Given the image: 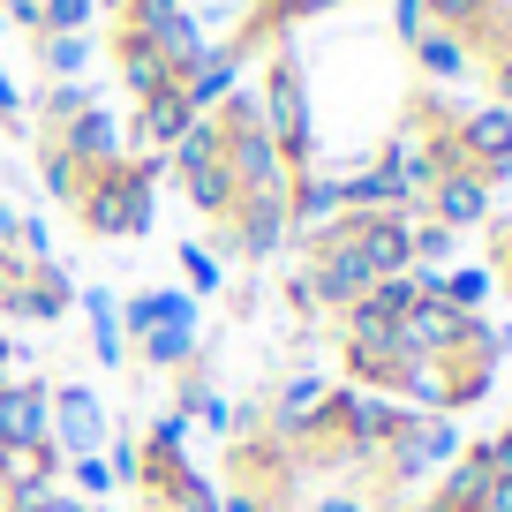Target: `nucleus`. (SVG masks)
<instances>
[{"instance_id": "obj_10", "label": "nucleus", "mask_w": 512, "mask_h": 512, "mask_svg": "<svg viewBox=\"0 0 512 512\" xmlns=\"http://www.w3.org/2000/svg\"><path fill=\"white\" fill-rule=\"evenodd\" d=\"M452 151H460V174L475 181H512V106H467L452 121Z\"/></svg>"}, {"instance_id": "obj_39", "label": "nucleus", "mask_w": 512, "mask_h": 512, "mask_svg": "<svg viewBox=\"0 0 512 512\" xmlns=\"http://www.w3.org/2000/svg\"><path fill=\"white\" fill-rule=\"evenodd\" d=\"M0 8H8V23H16V31L38 38V0H0Z\"/></svg>"}, {"instance_id": "obj_24", "label": "nucleus", "mask_w": 512, "mask_h": 512, "mask_svg": "<svg viewBox=\"0 0 512 512\" xmlns=\"http://www.w3.org/2000/svg\"><path fill=\"white\" fill-rule=\"evenodd\" d=\"M31 53L46 68V83H76L91 68V31H46V38H31Z\"/></svg>"}, {"instance_id": "obj_23", "label": "nucleus", "mask_w": 512, "mask_h": 512, "mask_svg": "<svg viewBox=\"0 0 512 512\" xmlns=\"http://www.w3.org/2000/svg\"><path fill=\"white\" fill-rule=\"evenodd\" d=\"M452 324H460V309H452V302H437V294H422V302H415V309L400 317V339H407V347L422 354V362H430V354H437V347L452 339Z\"/></svg>"}, {"instance_id": "obj_31", "label": "nucleus", "mask_w": 512, "mask_h": 512, "mask_svg": "<svg viewBox=\"0 0 512 512\" xmlns=\"http://www.w3.org/2000/svg\"><path fill=\"white\" fill-rule=\"evenodd\" d=\"M98 0H38V38L46 31H91Z\"/></svg>"}, {"instance_id": "obj_15", "label": "nucleus", "mask_w": 512, "mask_h": 512, "mask_svg": "<svg viewBox=\"0 0 512 512\" xmlns=\"http://www.w3.org/2000/svg\"><path fill=\"white\" fill-rule=\"evenodd\" d=\"M497 460H490V437H475V445H460L445 460V475H437L430 490V512H482V490H490Z\"/></svg>"}, {"instance_id": "obj_1", "label": "nucleus", "mask_w": 512, "mask_h": 512, "mask_svg": "<svg viewBox=\"0 0 512 512\" xmlns=\"http://www.w3.org/2000/svg\"><path fill=\"white\" fill-rule=\"evenodd\" d=\"M159 181H166L159 151H121V159L83 166V189L68 211L91 241H144L151 219H159Z\"/></svg>"}, {"instance_id": "obj_32", "label": "nucleus", "mask_w": 512, "mask_h": 512, "mask_svg": "<svg viewBox=\"0 0 512 512\" xmlns=\"http://www.w3.org/2000/svg\"><path fill=\"white\" fill-rule=\"evenodd\" d=\"M68 482H76V497H106V490H113V460H106V452L68 460Z\"/></svg>"}, {"instance_id": "obj_29", "label": "nucleus", "mask_w": 512, "mask_h": 512, "mask_svg": "<svg viewBox=\"0 0 512 512\" xmlns=\"http://www.w3.org/2000/svg\"><path fill=\"white\" fill-rule=\"evenodd\" d=\"M452 249H460V234L415 211V272H445V264H452Z\"/></svg>"}, {"instance_id": "obj_3", "label": "nucleus", "mask_w": 512, "mask_h": 512, "mask_svg": "<svg viewBox=\"0 0 512 512\" xmlns=\"http://www.w3.org/2000/svg\"><path fill=\"white\" fill-rule=\"evenodd\" d=\"M256 106H264V128H272V144H279V166H287V174H309V166H317V106H309V68H302V53H294L287 38L264 53Z\"/></svg>"}, {"instance_id": "obj_28", "label": "nucleus", "mask_w": 512, "mask_h": 512, "mask_svg": "<svg viewBox=\"0 0 512 512\" xmlns=\"http://www.w3.org/2000/svg\"><path fill=\"white\" fill-rule=\"evenodd\" d=\"M38 189L53 196V204H76V189H83V166L68 159V151H53V144H38Z\"/></svg>"}, {"instance_id": "obj_42", "label": "nucleus", "mask_w": 512, "mask_h": 512, "mask_svg": "<svg viewBox=\"0 0 512 512\" xmlns=\"http://www.w3.org/2000/svg\"><path fill=\"white\" fill-rule=\"evenodd\" d=\"M497 354H512V317H505V324H497Z\"/></svg>"}, {"instance_id": "obj_4", "label": "nucleus", "mask_w": 512, "mask_h": 512, "mask_svg": "<svg viewBox=\"0 0 512 512\" xmlns=\"http://www.w3.org/2000/svg\"><path fill=\"white\" fill-rule=\"evenodd\" d=\"M497 324L482 317V309H460V324H452V339L430 354V407L437 415H467V407L490 400L497 384Z\"/></svg>"}, {"instance_id": "obj_8", "label": "nucleus", "mask_w": 512, "mask_h": 512, "mask_svg": "<svg viewBox=\"0 0 512 512\" xmlns=\"http://www.w3.org/2000/svg\"><path fill=\"white\" fill-rule=\"evenodd\" d=\"M332 234L369 264V279L415 272V211H332Z\"/></svg>"}, {"instance_id": "obj_17", "label": "nucleus", "mask_w": 512, "mask_h": 512, "mask_svg": "<svg viewBox=\"0 0 512 512\" xmlns=\"http://www.w3.org/2000/svg\"><path fill=\"white\" fill-rule=\"evenodd\" d=\"M106 53H113V68H121L128 98H144V91H159V83H174V76H166V61H159V46H151V31H144V23H113Z\"/></svg>"}, {"instance_id": "obj_7", "label": "nucleus", "mask_w": 512, "mask_h": 512, "mask_svg": "<svg viewBox=\"0 0 512 512\" xmlns=\"http://www.w3.org/2000/svg\"><path fill=\"white\" fill-rule=\"evenodd\" d=\"M166 174L181 181V196H189L204 219H226V204H234V166H226L219 151V128H211V113L181 136L174 151H166Z\"/></svg>"}, {"instance_id": "obj_12", "label": "nucleus", "mask_w": 512, "mask_h": 512, "mask_svg": "<svg viewBox=\"0 0 512 512\" xmlns=\"http://www.w3.org/2000/svg\"><path fill=\"white\" fill-rule=\"evenodd\" d=\"M53 437V384L46 377H8L0 384V452H38Z\"/></svg>"}, {"instance_id": "obj_43", "label": "nucleus", "mask_w": 512, "mask_h": 512, "mask_svg": "<svg viewBox=\"0 0 512 512\" xmlns=\"http://www.w3.org/2000/svg\"><path fill=\"white\" fill-rule=\"evenodd\" d=\"M8 264H16V256H8V249H0V287H8Z\"/></svg>"}, {"instance_id": "obj_14", "label": "nucleus", "mask_w": 512, "mask_h": 512, "mask_svg": "<svg viewBox=\"0 0 512 512\" xmlns=\"http://www.w3.org/2000/svg\"><path fill=\"white\" fill-rule=\"evenodd\" d=\"M490 211H497V189H490V181H475V174H437L430 196H422V219L452 226V234H467V226H490Z\"/></svg>"}, {"instance_id": "obj_13", "label": "nucleus", "mask_w": 512, "mask_h": 512, "mask_svg": "<svg viewBox=\"0 0 512 512\" xmlns=\"http://www.w3.org/2000/svg\"><path fill=\"white\" fill-rule=\"evenodd\" d=\"M53 445H61V460L106 452V400L91 384H53Z\"/></svg>"}, {"instance_id": "obj_27", "label": "nucleus", "mask_w": 512, "mask_h": 512, "mask_svg": "<svg viewBox=\"0 0 512 512\" xmlns=\"http://www.w3.org/2000/svg\"><path fill=\"white\" fill-rule=\"evenodd\" d=\"M174 264H181V279H189V294H226V264L211 256V241H181Z\"/></svg>"}, {"instance_id": "obj_9", "label": "nucleus", "mask_w": 512, "mask_h": 512, "mask_svg": "<svg viewBox=\"0 0 512 512\" xmlns=\"http://www.w3.org/2000/svg\"><path fill=\"white\" fill-rule=\"evenodd\" d=\"M68 309H76V279L53 256H16L8 264V287H0V317L8 324H61Z\"/></svg>"}, {"instance_id": "obj_34", "label": "nucleus", "mask_w": 512, "mask_h": 512, "mask_svg": "<svg viewBox=\"0 0 512 512\" xmlns=\"http://www.w3.org/2000/svg\"><path fill=\"white\" fill-rule=\"evenodd\" d=\"M422 31H430V16H422V0H392V38H400V46H415Z\"/></svg>"}, {"instance_id": "obj_41", "label": "nucleus", "mask_w": 512, "mask_h": 512, "mask_svg": "<svg viewBox=\"0 0 512 512\" xmlns=\"http://www.w3.org/2000/svg\"><path fill=\"white\" fill-rule=\"evenodd\" d=\"M490 460H497V475H512V422L490 437Z\"/></svg>"}, {"instance_id": "obj_6", "label": "nucleus", "mask_w": 512, "mask_h": 512, "mask_svg": "<svg viewBox=\"0 0 512 512\" xmlns=\"http://www.w3.org/2000/svg\"><path fill=\"white\" fill-rule=\"evenodd\" d=\"M339 384L377 392V400H430V362L400 332H362L339 339Z\"/></svg>"}, {"instance_id": "obj_37", "label": "nucleus", "mask_w": 512, "mask_h": 512, "mask_svg": "<svg viewBox=\"0 0 512 512\" xmlns=\"http://www.w3.org/2000/svg\"><path fill=\"white\" fill-rule=\"evenodd\" d=\"M309 512H369V505H362V497L347 490V482H339V490H324V497H317V505H309Z\"/></svg>"}, {"instance_id": "obj_19", "label": "nucleus", "mask_w": 512, "mask_h": 512, "mask_svg": "<svg viewBox=\"0 0 512 512\" xmlns=\"http://www.w3.org/2000/svg\"><path fill=\"white\" fill-rule=\"evenodd\" d=\"M234 83H241V53H234V46H211L204 61H196L189 76H181V98H189L196 113H211L226 91H234Z\"/></svg>"}, {"instance_id": "obj_36", "label": "nucleus", "mask_w": 512, "mask_h": 512, "mask_svg": "<svg viewBox=\"0 0 512 512\" xmlns=\"http://www.w3.org/2000/svg\"><path fill=\"white\" fill-rule=\"evenodd\" d=\"M482 83H490V106H512V61H490V68H475Z\"/></svg>"}, {"instance_id": "obj_18", "label": "nucleus", "mask_w": 512, "mask_h": 512, "mask_svg": "<svg viewBox=\"0 0 512 512\" xmlns=\"http://www.w3.org/2000/svg\"><path fill=\"white\" fill-rule=\"evenodd\" d=\"M76 309L91 317V354H98V369H121L128 362V339H121V317H113V287H76Z\"/></svg>"}, {"instance_id": "obj_33", "label": "nucleus", "mask_w": 512, "mask_h": 512, "mask_svg": "<svg viewBox=\"0 0 512 512\" xmlns=\"http://www.w3.org/2000/svg\"><path fill=\"white\" fill-rule=\"evenodd\" d=\"M490 279L512 294V219H490Z\"/></svg>"}, {"instance_id": "obj_35", "label": "nucleus", "mask_w": 512, "mask_h": 512, "mask_svg": "<svg viewBox=\"0 0 512 512\" xmlns=\"http://www.w3.org/2000/svg\"><path fill=\"white\" fill-rule=\"evenodd\" d=\"M0 128H8V136H23V91H16V76H8V68H0Z\"/></svg>"}, {"instance_id": "obj_44", "label": "nucleus", "mask_w": 512, "mask_h": 512, "mask_svg": "<svg viewBox=\"0 0 512 512\" xmlns=\"http://www.w3.org/2000/svg\"><path fill=\"white\" fill-rule=\"evenodd\" d=\"M400 512H430V505H400Z\"/></svg>"}, {"instance_id": "obj_25", "label": "nucleus", "mask_w": 512, "mask_h": 512, "mask_svg": "<svg viewBox=\"0 0 512 512\" xmlns=\"http://www.w3.org/2000/svg\"><path fill=\"white\" fill-rule=\"evenodd\" d=\"M196 347H204V339H196V324H151V332L136 339L128 354H144V362H151V369L166 377V369H181V362H189Z\"/></svg>"}, {"instance_id": "obj_30", "label": "nucleus", "mask_w": 512, "mask_h": 512, "mask_svg": "<svg viewBox=\"0 0 512 512\" xmlns=\"http://www.w3.org/2000/svg\"><path fill=\"white\" fill-rule=\"evenodd\" d=\"M490 8H497V0H422V16H430L437 31H452V38H467Z\"/></svg>"}, {"instance_id": "obj_40", "label": "nucleus", "mask_w": 512, "mask_h": 512, "mask_svg": "<svg viewBox=\"0 0 512 512\" xmlns=\"http://www.w3.org/2000/svg\"><path fill=\"white\" fill-rule=\"evenodd\" d=\"M219 512H294V505H256V497H241V490H219Z\"/></svg>"}, {"instance_id": "obj_5", "label": "nucleus", "mask_w": 512, "mask_h": 512, "mask_svg": "<svg viewBox=\"0 0 512 512\" xmlns=\"http://www.w3.org/2000/svg\"><path fill=\"white\" fill-rule=\"evenodd\" d=\"M302 460H294L287 437H272L264 422L256 430H234V445L219 452V490H241L256 505H294L302 512Z\"/></svg>"}, {"instance_id": "obj_26", "label": "nucleus", "mask_w": 512, "mask_h": 512, "mask_svg": "<svg viewBox=\"0 0 512 512\" xmlns=\"http://www.w3.org/2000/svg\"><path fill=\"white\" fill-rule=\"evenodd\" d=\"M83 106H98V91H91V83H46V91H38V136H53V128H61V121H76V113Z\"/></svg>"}, {"instance_id": "obj_16", "label": "nucleus", "mask_w": 512, "mask_h": 512, "mask_svg": "<svg viewBox=\"0 0 512 512\" xmlns=\"http://www.w3.org/2000/svg\"><path fill=\"white\" fill-rule=\"evenodd\" d=\"M38 144H53V151H68L76 166H98V159H121V121H113L106 106H83L76 121H61L53 136H38Z\"/></svg>"}, {"instance_id": "obj_22", "label": "nucleus", "mask_w": 512, "mask_h": 512, "mask_svg": "<svg viewBox=\"0 0 512 512\" xmlns=\"http://www.w3.org/2000/svg\"><path fill=\"white\" fill-rule=\"evenodd\" d=\"M422 294H437L452 309H482L497 294V279H490V264H445V272H422Z\"/></svg>"}, {"instance_id": "obj_2", "label": "nucleus", "mask_w": 512, "mask_h": 512, "mask_svg": "<svg viewBox=\"0 0 512 512\" xmlns=\"http://www.w3.org/2000/svg\"><path fill=\"white\" fill-rule=\"evenodd\" d=\"M377 392H354V384H332L317 400V415L287 437L302 475H362L377 460Z\"/></svg>"}, {"instance_id": "obj_38", "label": "nucleus", "mask_w": 512, "mask_h": 512, "mask_svg": "<svg viewBox=\"0 0 512 512\" xmlns=\"http://www.w3.org/2000/svg\"><path fill=\"white\" fill-rule=\"evenodd\" d=\"M256 302H264V287H249V279L226 287V309H234V317H256Z\"/></svg>"}, {"instance_id": "obj_11", "label": "nucleus", "mask_w": 512, "mask_h": 512, "mask_svg": "<svg viewBox=\"0 0 512 512\" xmlns=\"http://www.w3.org/2000/svg\"><path fill=\"white\" fill-rule=\"evenodd\" d=\"M196 121H204V113L181 98V83H159V91L136 98V113H128V128H121V151H159V159H166Z\"/></svg>"}, {"instance_id": "obj_21", "label": "nucleus", "mask_w": 512, "mask_h": 512, "mask_svg": "<svg viewBox=\"0 0 512 512\" xmlns=\"http://www.w3.org/2000/svg\"><path fill=\"white\" fill-rule=\"evenodd\" d=\"M339 211V196H332V174L324 166H309V174H287V226L294 234H309V226H324ZM287 234V241H294Z\"/></svg>"}, {"instance_id": "obj_20", "label": "nucleus", "mask_w": 512, "mask_h": 512, "mask_svg": "<svg viewBox=\"0 0 512 512\" xmlns=\"http://www.w3.org/2000/svg\"><path fill=\"white\" fill-rule=\"evenodd\" d=\"M407 53H415V68L430 76V91H437V83H467V76H475V53H467L452 31H437V23H430Z\"/></svg>"}]
</instances>
